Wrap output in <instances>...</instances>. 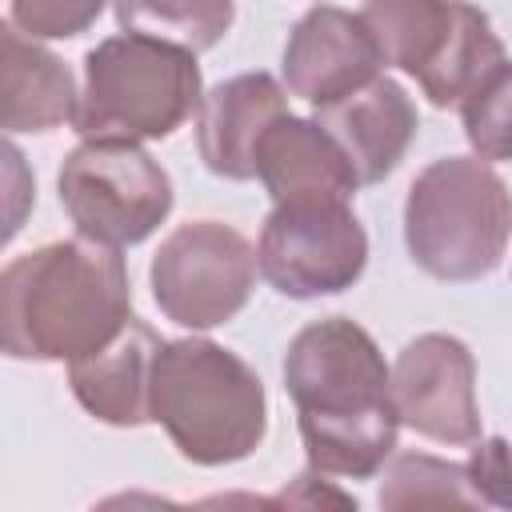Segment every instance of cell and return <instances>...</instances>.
<instances>
[{
  "label": "cell",
  "mask_w": 512,
  "mask_h": 512,
  "mask_svg": "<svg viewBox=\"0 0 512 512\" xmlns=\"http://www.w3.org/2000/svg\"><path fill=\"white\" fill-rule=\"evenodd\" d=\"M256 180L264 184L272 204L292 196H316V192L352 200L360 188V176L348 164L344 148L316 120H304L292 112H284L264 132L256 148Z\"/></svg>",
  "instance_id": "9a60e30c"
},
{
  "label": "cell",
  "mask_w": 512,
  "mask_h": 512,
  "mask_svg": "<svg viewBox=\"0 0 512 512\" xmlns=\"http://www.w3.org/2000/svg\"><path fill=\"white\" fill-rule=\"evenodd\" d=\"M380 68H384V56L364 16L336 4L308 8L292 24L284 40V60H280L284 88L308 100L312 108L352 96L356 88L372 84Z\"/></svg>",
  "instance_id": "8fae6325"
},
{
  "label": "cell",
  "mask_w": 512,
  "mask_h": 512,
  "mask_svg": "<svg viewBox=\"0 0 512 512\" xmlns=\"http://www.w3.org/2000/svg\"><path fill=\"white\" fill-rule=\"evenodd\" d=\"M392 400L400 424L424 440L468 448L480 440L476 360L460 336L424 332L392 364Z\"/></svg>",
  "instance_id": "30bf717a"
},
{
  "label": "cell",
  "mask_w": 512,
  "mask_h": 512,
  "mask_svg": "<svg viewBox=\"0 0 512 512\" xmlns=\"http://www.w3.org/2000/svg\"><path fill=\"white\" fill-rule=\"evenodd\" d=\"M484 508L468 468L428 452H392L380 480V508Z\"/></svg>",
  "instance_id": "ac0fdd59"
},
{
  "label": "cell",
  "mask_w": 512,
  "mask_h": 512,
  "mask_svg": "<svg viewBox=\"0 0 512 512\" xmlns=\"http://www.w3.org/2000/svg\"><path fill=\"white\" fill-rule=\"evenodd\" d=\"M132 320L120 248L72 236L40 244L0 272V340L12 360L72 364Z\"/></svg>",
  "instance_id": "7a4b0ae2"
},
{
  "label": "cell",
  "mask_w": 512,
  "mask_h": 512,
  "mask_svg": "<svg viewBox=\"0 0 512 512\" xmlns=\"http://www.w3.org/2000/svg\"><path fill=\"white\" fill-rule=\"evenodd\" d=\"M0 64H4V132H52L64 124H76L80 92L72 68L40 48L32 36H24L12 20L0 28Z\"/></svg>",
  "instance_id": "2e32d148"
},
{
  "label": "cell",
  "mask_w": 512,
  "mask_h": 512,
  "mask_svg": "<svg viewBox=\"0 0 512 512\" xmlns=\"http://www.w3.org/2000/svg\"><path fill=\"white\" fill-rule=\"evenodd\" d=\"M256 276V248L224 220H188L172 228L148 268L152 300L164 320L192 332H208L240 316L252 300Z\"/></svg>",
  "instance_id": "9c48e42d"
},
{
  "label": "cell",
  "mask_w": 512,
  "mask_h": 512,
  "mask_svg": "<svg viewBox=\"0 0 512 512\" xmlns=\"http://www.w3.org/2000/svg\"><path fill=\"white\" fill-rule=\"evenodd\" d=\"M56 192L76 232L112 248L148 240L176 204L164 164L140 140L120 136L80 140L56 172Z\"/></svg>",
  "instance_id": "52a82bcc"
},
{
  "label": "cell",
  "mask_w": 512,
  "mask_h": 512,
  "mask_svg": "<svg viewBox=\"0 0 512 512\" xmlns=\"http://www.w3.org/2000/svg\"><path fill=\"white\" fill-rule=\"evenodd\" d=\"M260 276L292 300L336 296L364 276L368 232L344 196L276 200L260 228Z\"/></svg>",
  "instance_id": "ba28073f"
},
{
  "label": "cell",
  "mask_w": 512,
  "mask_h": 512,
  "mask_svg": "<svg viewBox=\"0 0 512 512\" xmlns=\"http://www.w3.org/2000/svg\"><path fill=\"white\" fill-rule=\"evenodd\" d=\"M284 392L296 404L308 468L372 480L396 452L400 412L392 368L368 328L348 316L304 324L284 352Z\"/></svg>",
  "instance_id": "6da1fadb"
},
{
  "label": "cell",
  "mask_w": 512,
  "mask_h": 512,
  "mask_svg": "<svg viewBox=\"0 0 512 512\" xmlns=\"http://www.w3.org/2000/svg\"><path fill=\"white\" fill-rule=\"evenodd\" d=\"M104 12V0H12L8 20L32 40H72L88 32Z\"/></svg>",
  "instance_id": "ffe728a7"
},
{
  "label": "cell",
  "mask_w": 512,
  "mask_h": 512,
  "mask_svg": "<svg viewBox=\"0 0 512 512\" xmlns=\"http://www.w3.org/2000/svg\"><path fill=\"white\" fill-rule=\"evenodd\" d=\"M360 16L380 44L384 68L416 76L436 108H460L508 60L492 20L468 0H364Z\"/></svg>",
  "instance_id": "8992f818"
},
{
  "label": "cell",
  "mask_w": 512,
  "mask_h": 512,
  "mask_svg": "<svg viewBox=\"0 0 512 512\" xmlns=\"http://www.w3.org/2000/svg\"><path fill=\"white\" fill-rule=\"evenodd\" d=\"M288 112V88L272 72H240L204 92L196 112V152L220 180H252L264 132Z\"/></svg>",
  "instance_id": "7c38bea8"
},
{
  "label": "cell",
  "mask_w": 512,
  "mask_h": 512,
  "mask_svg": "<svg viewBox=\"0 0 512 512\" xmlns=\"http://www.w3.org/2000/svg\"><path fill=\"white\" fill-rule=\"evenodd\" d=\"M152 420L188 464H236L268 436L264 380L216 340H164L152 364Z\"/></svg>",
  "instance_id": "3957f363"
},
{
  "label": "cell",
  "mask_w": 512,
  "mask_h": 512,
  "mask_svg": "<svg viewBox=\"0 0 512 512\" xmlns=\"http://www.w3.org/2000/svg\"><path fill=\"white\" fill-rule=\"evenodd\" d=\"M152 324L132 316L104 348L68 364V388L76 404L112 428H140L152 420V364L160 352Z\"/></svg>",
  "instance_id": "5bb4252c"
},
{
  "label": "cell",
  "mask_w": 512,
  "mask_h": 512,
  "mask_svg": "<svg viewBox=\"0 0 512 512\" xmlns=\"http://www.w3.org/2000/svg\"><path fill=\"white\" fill-rule=\"evenodd\" d=\"M460 120L480 160H512V60L492 68L460 100Z\"/></svg>",
  "instance_id": "d6986e66"
},
{
  "label": "cell",
  "mask_w": 512,
  "mask_h": 512,
  "mask_svg": "<svg viewBox=\"0 0 512 512\" xmlns=\"http://www.w3.org/2000/svg\"><path fill=\"white\" fill-rule=\"evenodd\" d=\"M512 240V192L480 156H440L416 172L404 200V244L416 268L468 284L504 260Z\"/></svg>",
  "instance_id": "277c9868"
},
{
  "label": "cell",
  "mask_w": 512,
  "mask_h": 512,
  "mask_svg": "<svg viewBox=\"0 0 512 512\" xmlns=\"http://www.w3.org/2000/svg\"><path fill=\"white\" fill-rule=\"evenodd\" d=\"M204 104V76L196 52L120 32L104 36L84 56V88L76 132L120 140H164Z\"/></svg>",
  "instance_id": "5b68a950"
},
{
  "label": "cell",
  "mask_w": 512,
  "mask_h": 512,
  "mask_svg": "<svg viewBox=\"0 0 512 512\" xmlns=\"http://www.w3.org/2000/svg\"><path fill=\"white\" fill-rule=\"evenodd\" d=\"M468 480L480 496V504L512 508V440L504 436H480L464 460Z\"/></svg>",
  "instance_id": "44dd1931"
},
{
  "label": "cell",
  "mask_w": 512,
  "mask_h": 512,
  "mask_svg": "<svg viewBox=\"0 0 512 512\" xmlns=\"http://www.w3.org/2000/svg\"><path fill=\"white\" fill-rule=\"evenodd\" d=\"M316 124L344 148L360 184H380L392 176L420 132L416 104L392 76H376L352 96L316 108Z\"/></svg>",
  "instance_id": "4fadbf2b"
},
{
  "label": "cell",
  "mask_w": 512,
  "mask_h": 512,
  "mask_svg": "<svg viewBox=\"0 0 512 512\" xmlns=\"http://www.w3.org/2000/svg\"><path fill=\"white\" fill-rule=\"evenodd\" d=\"M112 12L124 32H140L188 52H208L228 36L236 0H112Z\"/></svg>",
  "instance_id": "e0dca14e"
}]
</instances>
